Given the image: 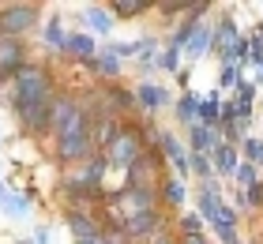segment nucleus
I'll use <instances>...</instances> for the list:
<instances>
[{
	"label": "nucleus",
	"instance_id": "nucleus-26",
	"mask_svg": "<svg viewBox=\"0 0 263 244\" xmlns=\"http://www.w3.org/2000/svg\"><path fill=\"white\" fill-rule=\"evenodd\" d=\"M237 177H241V184H248V188H252V184H256V169H252V165H245V169H237Z\"/></svg>",
	"mask_w": 263,
	"mask_h": 244
},
{
	"label": "nucleus",
	"instance_id": "nucleus-11",
	"mask_svg": "<svg viewBox=\"0 0 263 244\" xmlns=\"http://www.w3.org/2000/svg\"><path fill=\"white\" fill-rule=\"evenodd\" d=\"M64 49H71V53H79V57H90V60H94V38H87V34H71Z\"/></svg>",
	"mask_w": 263,
	"mask_h": 244
},
{
	"label": "nucleus",
	"instance_id": "nucleus-1",
	"mask_svg": "<svg viewBox=\"0 0 263 244\" xmlns=\"http://www.w3.org/2000/svg\"><path fill=\"white\" fill-rule=\"evenodd\" d=\"M53 98V83L42 68H23L15 76V105H38V102H49Z\"/></svg>",
	"mask_w": 263,
	"mask_h": 244
},
{
	"label": "nucleus",
	"instance_id": "nucleus-25",
	"mask_svg": "<svg viewBox=\"0 0 263 244\" xmlns=\"http://www.w3.org/2000/svg\"><path fill=\"white\" fill-rule=\"evenodd\" d=\"M4 211H8V214H23V211H27V199H11V195H8V199H4Z\"/></svg>",
	"mask_w": 263,
	"mask_h": 244
},
{
	"label": "nucleus",
	"instance_id": "nucleus-17",
	"mask_svg": "<svg viewBox=\"0 0 263 244\" xmlns=\"http://www.w3.org/2000/svg\"><path fill=\"white\" fill-rule=\"evenodd\" d=\"M143 8H147L143 0H117V4H113V11H117V15H139Z\"/></svg>",
	"mask_w": 263,
	"mask_h": 244
},
{
	"label": "nucleus",
	"instance_id": "nucleus-10",
	"mask_svg": "<svg viewBox=\"0 0 263 244\" xmlns=\"http://www.w3.org/2000/svg\"><path fill=\"white\" fill-rule=\"evenodd\" d=\"M214 158H218V173H233L237 169V154L230 143H214Z\"/></svg>",
	"mask_w": 263,
	"mask_h": 244
},
{
	"label": "nucleus",
	"instance_id": "nucleus-24",
	"mask_svg": "<svg viewBox=\"0 0 263 244\" xmlns=\"http://www.w3.org/2000/svg\"><path fill=\"white\" fill-rule=\"evenodd\" d=\"M199 222H203L199 214H184V237H192V233H199Z\"/></svg>",
	"mask_w": 263,
	"mask_h": 244
},
{
	"label": "nucleus",
	"instance_id": "nucleus-19",
	"mask_svg": "<svg viewBox=\"0 0 263 244\" xmlns=\"http://www.w3.org/2000/svg\"><path fill=\"white\" fill-rule=\"evenodd\" d=\"M87 19H90V27L98 30V34H105V30H109V19H105L98 8H90V11H87Z\"/></svg>",
	"mask_w": 263,
	"mask_h": 244
},
{
	"label": "nucleus",
	"instance_id": "nucleus-30",
	"mask_svg": "<svg viewBox=\"0 0 263 244\" xmlns=\"http://www.w3.org/2000/svg\"><path fill=\"white\" fill-rule=\"evenodd\" d=\"M79 244H109V237H102V233H98V237H87V240H79Z\"/></svg>",
	"mask_w": 263,
	"mask_h": 244
},
{
	"label": "nucleus",
	"instance_id": "nucleus-20",
	"mask_svg": "<svg viewBox=\"0 0 263 244\" xmlns=\"http://www.w3.org/2000/svg\"><path fill=\"white\" fill-rule=\"evenodd\" d=\"M192 143H196V151H199V154L211 146V136H207V128H203V124H199V128H192Z\"/></svg>",
	"mask_w": 263,
	"mask_h": 244
},
{
	"label": "nucleus",
	"instance_id": "nucleus-31",
	"mask_svg": "<svg viewBox=\"0 0 263 244\" xmlns=\"http://www.w3.org/2000/svg\"><path fill=\"white\" fill-rule=\"evenodd\" d=\"M184 244H207V240H203L199 233H192V237H184Z\"/></svg>",
	"mask_w": 263,
	"mask_h": 244
},
{
	"label": "nucleus",
	"instance_id": "nucleus-13",
	"mask_svg": "<svg viewBox=\"0 0 263 244\" xmlns=\"http://www.w3.org/2000/svg\"><path fill=\"white\" fill-rule=\"evenodd\" d=\"M139 102L147 105V109H158V105L165 102V90H162V87H151V83H147V87H139Z\"/></svg>",
	"mask_w": 263,
	"mask_h": 244
},
{
	"label": "nucleus",
	"instance_id": "nucleus-3",
	"mask_svg": "<svg viewBox=\"0 0 263 244\" xmlns=\"http://www.w3.org/2000/svg\"><path fill=\"white\" fill-rule=\"evenodd\" d=\"M139 132H124V136H117L113 143H109V162L113 165H124V169H132L139 162Z\"/></svg>",
	"mask_w": 263,
	"mask_h": 244
},
{
	"label": "nucleus",
	"instance_id": "nucleus-9",
	"mask_svg": "<svg viewBox=\"0 0 263 244\" xmlns=\"http://www.w3.org/2000/svg\"><path fill=\"white\" fill-rule=\"evenodd\" d=\"M87 151H90V132H87V136H76V139H64V143H61V162L83 158Z\"/></svg>",
	"mask_w": 263,
	"mask_h": 244
},
{
	"label": "nucleus",
	"instance_id": "nucleus-2",
	"mask_svg": "<svg viewBox=\"0 0 263 244\" xmlns=\"http://www.w3.org/2000/svg\"><path fill=\"white\" fill-rule=\"evenodd\" d=\"M57 136H61V143L64 139H76V136H87V117H83V109L76 105V102H53V124H49Z\"/></svg>",
	"mask_w": 263,
	"mask_h": 244
},
{
	"label": "nucleus",
	"instance_id": "nucleus-7",
	"mask_svg": "<svg viewBox=\"0 0 263 244\" xmlns=\"http://www.w3.org/2000/svg\"><path fill=\"white\" fill-rule=\"evenodd\" d=\"M158 143H162V151H165V158L173 162L177 173H188V169H192V154H184V151H181V143H177L170 132H162V139H158Z\"/></svg>",
	"mask_w": 263,
	"mask_h": 244
},
{
	"label": "nucleus",
	"instance_id": "nucleus-4",
	"mask_svg": "<svg viewBox=\"0 0 263 244\" xmlns=\"http://www.w3.org/2000/svg\"><path fill=\"white\" fill-rule=\"evenodd\" d=\"M34 19H38V8H34V4H11V8H4V11H0V27H4L8 34L27 30Z\"/></svg>",
	"mask_w": 263,
	"mask_h": 244
},
{
	"label": "nucleus",
	"instance_id": "nucleus-27",
	"mask_svg": "<svg viewBox=\"0 0 263 244\" xmlns=\"http://www.w3.org/2000/svg\"><path fill=\"white\" fill-rule=\"evenodd\" d=\"M192 169H196V173H203V177L211 173V165H207V158H203V154H192Z\"/></svg>",
	"mask_w": 263,
	"mask_h": 244
},
{
	"label": "nucleus",
	"instance_id": "nucleus-18",
	"mask_svg": "<svg viewBox=\"0 0 263 244\" xmlns=\"http://www.w3.org/2000/svg\"><path fill=\"white\" fill-rule=\"evenodd\" d=\"M94 68H98L102 76H117V57H113V53H102V57H94Z\"/></svg>",
	"mask_w": 263,
	"mask_h": 244
},
{
	"label": "nucleus",
	"instance_id": "nucleus-14",
	"mask_svg": "<svg viewBox=\"0 0 263 244\" xmlns=\"http://www.w3.org/2000/svg\"><path fill=\"white\" fill-rule=\"evenodd\" d=\"M207 42H211V30H207V27H196L192 42H188V57H203V49H207Z\"/></svg>",
	"mask_w": 263,
	"mask_h": 244
},
{
	"label": "nucleus",
	"instance_id": "nucleus-16",
	"mask_svg": "<svg viewBox=\"0 0 263 244\" xmlns=\"http://www.w3.org/2000/svg\"><path fill=\"white\" fill-rule=\"evenodd\" d=\"M199 102H203V98H196V94H184V102L177 105V113H181V120H192V117L199 113Z\"/></svg>",
	"mask_w": 263,
	"mask_h": 244
},
{
	"label": "nucleus",
	"instance_id": "nucleus-22",
	"mask_svg": "<svg viewBox=\"0 0 263 244\" xmlns=\"http://www.w3.org/2000/svg\"><path fill=\"white\" fill-rule=\"evenodd\" d=\"M245 154L252 158V162H263V143H256V139H245Z\"/></svg>",
	"mask_w": 263,
	"mask_h": 244
},
{
	"label": "nucleus",
	"instance_id": "nucleus-12",
	"mask_svg": "<svg viewBox=\"0 0 263 244\" xmlns=\"http://www.w3.org/2000/svg\"><path fill=\"white\" fill-rule=\"evenodd\" d=\"M68 222H71V229H76V237H79V240H87V237H98V229H94V222H90L87 214H71Z\"/></svg>",
	"mask_w": 263,
	"mask_h": 244
},
{
	"label": "nucleus",
	"instance_id": "nucleus-5",
	"mask_svg": "<svg viewBox=\"0 0 263 244\" xmlns=\"http://www.w3.org/2000/svg\"><path fill=\"white\" fill-rule=\"evenodd\" d=\"M53 102L57 98H49V102H38V105H23L19 113H23V124L34 128V132H45L53 124Z\"/></svg>",
	"mask_w": 263,
	"mask_h": 244
},
{
	"label": "nucleus",
	"instance_id": "nucleus-15",
	"mask_svg": "<svg viewBox=\"0 0 263 244\" xmlns=\"http://www.w3.org/2000/svg\"><path fill=\"white\" fill-rule=\"evenodd\" d=\"M199 117H203V124H214V120H218V94H211V98L199 102Z\"/></svg>",
	"mask_w": 263,
	"mask_h": 244
},
{
	"label": "nucleus",
	"instance_id": "nucleus-29",
	"mask_svg": "<svg viewBox=\"0 0 263 244\" xmlns=\"http://www.w3.org/2000/svg\"><path fill=\"white\" fill-rule=\"evenodd\" d=\"M162 64H165V68H177V49H170V53L162 57Z\"/></svg>",
	"mask_w": 263,
	"mask_h": 244
},
{
	"label": "nucleus",
	"instance_id": "nucleus-21",
	"mask_svg": "<svg viewBox=\"0 0 263 244\" xmlns=\"http://www.w3.org/2000/svg\"><path fill=\"white\" fill-rule=\"evenodd\" d=\"M165 199H170V203H181V199H184L181 180H170V184H165Z\"/></svg>",
	"mask_w": 263,
	"mask_h": 244
},
{
	"label": "nucleus",
	"instance_id": "nucleus-6",
	"mask_svg": "<svg viewBox=\"0 0 263 244\" xmlns=\"http://www.w3.org/2000/svg\"><path fill=\"white\" fill-rule=\"evenodd\" d=\"M23 68H27V64H23V45L15 38L0 42V79H4V76H19Z\"/></svg>",
	"mask_w": 263,
	"mask_h": 244
},
{
	"label": "nucleus",
	"instance_id": "nucleus-28",
	"mask_svg": "<svg viewBox=\"0 0 263 244\" xmlns=\"http://www.w3.org/2000/svg\"><path fill=\"white\" fill-rule=\"evenodd\" d=\"M222 83L230 87V83H237V68L233 64H226V71H222Z\"/></svg>",
	"mask_w": 263,
	"mask_h": 244
},
{
	"label": "nucleus",
	"instance_id": "nucleus-23",
	"mask_svg": "<svg viewBox=\"0 0 263 244\" xmlns=\"http://www.w3.org/2000/svg\"><path fill=\"white\" fill-rule=\"evenodd\" d=\"M49 45H57V49H61V45H68V38H61V23H49Z\"/></svg>",
	"mask_w": 263,
	"mask_h": 244
},
{
	"label": "nucleus",
	"instance_id": "nucleus-8",
	"mask_svg": "<svg viewBox=\"0 0 263 244\" xmlns=\"http://www.w3.org/2000/svg\"><path fill=\"white\" fill-rule=\"evenodd\" d=\"M154 226H158V214H154V211H143V214H128L124 218V233H132V237L151 233Z\"/></svg>",
	"mask_w": 263,
	"mask_h": 244
}]
</instances>
